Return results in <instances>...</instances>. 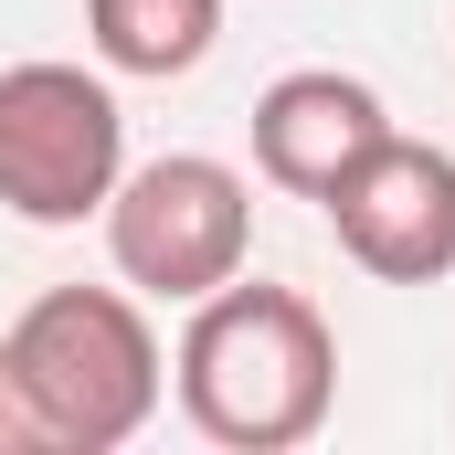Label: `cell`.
Here are the masks:
<instances>
[{"instance_id": "cell-1", "label": "cell", "mask_w": 455, "mask_h": 455, "mask_svg": "<svg viewBox=\"0 0 455 455\" xmlns=\"http://www.w3.org/2000/svg\"><path fill=\"white\" fill-rule=\"evenodd\" d=\"M170 392V360L159 329L138 307V286H53L11 318L0 339V413H11V445L43 455H116L148 435Z\"/></svg>"}, {"instance_id": "cell-2", "label": "cell", "mask_w": 455, "mask_h": 455, "mask_svg": "<svg viewBox=\"0 0 455 455\" xmlns=\"http://www.w3.org/2000/svg\"><path fill=\"white\" fill-rule=\"evenodd\" d=\"M170 381H180V413L191 435L223 455H286L307 445L339 403V339L318 318V297L297 286H212L191 297V329L170 349Z\"/></svg>"}, {"instance_id": "cell-3", "label": "cell", "mask_w": 455, "mask_h": 455, "mask_svg": "<svg viewBox=\"0 0 455 455\" xmlns=\"http://www.w3.org/2000/svg\"><path fill=\"white\" fill-rule=\"evenodd\" d=\"M127 180V107L85 64H11L0 75V212L11 223H96Z\"/></svg>"}, {"instance_id": "cell-4", "label": "cell", "mask_w": 455, "mask_h": 455, "mask_svg": "<svg viewBox=\"0 0 455 455\" xmlns=\"http://www.w3.org/2000/svg\"><path fill=\"white\" fill-rule=\"evenodd\" d=\"M96 223H107V254H116V275L138 297L191 307V297H212V286L243 275V254H254V191H243L233 159L170 148V159H148V170L116 180Z\"/></svg>"}, {"instance_id": "cell-5", "label": "cell", "mask_w": 455, "mask_h": 455, "mask_svg": "<svg viewBox=\"0 0 455 455\" xmlns=\"http://www.w3.org/2000/svg\"><path fill=\"white\" fill-rule=\"evenodd\" d=\"M318 212H329V233H339V254L360 275H381V286H445L455 275V148L392 127Z\"/></svg>"}, {"instance_id": "cell-6", "label": "cell", "mask_w": 455, "mask_h": 455, "mask_svg": "<svg viewBox=\"0 0 455 455\" xmlns=\"http://www.w3.org/2000/svg\"><path fill=\"white\" fill-rule=\"evenodd\" d=\"M381 138H392L381 96H371L360 75H339V64L275 75V85L254 96V170H265L275 191H297V202H329Z\"/></svg>"}, {"instance_id": "cell-7", "label": "cell", "mask_w": 455, "mask_h": 455, "mask_svg": "<svg viewBox=\"0 0 455 455\" xmlns=\"http://www.w3.org/2000/svg\"><path fill=\"white\" fill-rule=\"evenodd\" d=\"M85 43L107 75L170 85L223 43V0H85Z\"/></svg>"}, {"instance_id": "cell-8", "label": "cell", "mask_w": 455, "mask_h": 455, "mask_svg": "<svg viewBox=\"0 0 455 455\" xmlns=\"http://www.w3.org/2000/svg\"><path fill=\"white\" fill-rule=\"evenodd\" d=\"M0 445H11V413H0Z\"/></svg>"}]
</instances>
